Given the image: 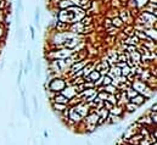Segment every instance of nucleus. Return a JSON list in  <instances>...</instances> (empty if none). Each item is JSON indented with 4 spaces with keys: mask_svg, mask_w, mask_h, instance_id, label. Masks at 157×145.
<instances>
[{
    "mask_svg": "<svg viewBox=\"0 0 157 145\" xmlns=\"http://www.w3.org/2000/svg\"><path fill=\"white\" fill-rule=\"evenodd\" d=\"M136 107H138V106H136V105H134V104H132V103H130V104L127 106V109H128V111H129V112H133V111H134Z\"/></svg>",
    "mask_w": 157,
    "mask_h": 145,
    "instance_id": "obj_2",
    "label": "nucleus"
},
{
    "mask_svg": "<svg viewBox=\"0 0 157 145\" xmlns=\"http://www.w3.org/2000/svg\"><path fill=\"white\" fill-rule=\"evenodd\" d=\"M38 20H39V14H38V10H37V14H35V21L38 23Z\"/></svg>",
    "mask_w": 157,
    "mask_h": 145,
    "instance_id": "obj_3",
    "label": "nucleus"
},
{
    "mask_svg": "<svg viewBox=\"0 0 157 145\" xmlns=\"http://www.w3.org/2000/svg\"><path fill=\"white\" fill-rule=\"evenodd\" d=\"M151 145H157V144H156V143H152V144H151Z\"/></svg>",
    "mask_w": 157,
    "mask_h": 145,
    "instance_id": "obj_4",
    "label": "nucleus"
},
{
    "mask_svg": "<svg viewBox=\"0 0 157 145\" xmlns=\"http://www.w3.org/2000/svg\"><path fill=\"white\" fill-rule=\"evenodd\" d=\"M144 96H141V95H136V96H134V98H132V100H130V103L132 104H134V105H136V106H139V105H141L142 103H144Z\"/></svg>",
    "mask_w": 157,
    "mask_h": 145,
    "instance_id": "obj_1",
    "label": "nucleus"
}]
</instances>
